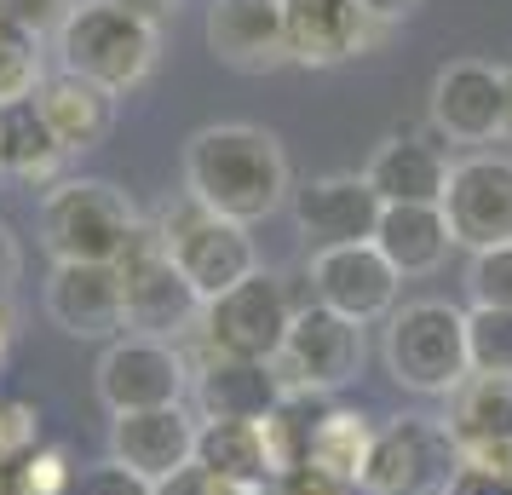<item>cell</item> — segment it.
Listing matches in <instances>:
<instances>
[{"label":"cell","instance_id":"1","mask_svg":"<svg viewBox=\"0 0 512 495\" xmlns=\"http://www.w3.org/2000/svg\"><path fill=\"white\" fill-rule=\"evenodd\" d=\"M185 196L254 231L294 196L288 150L259 121H208L185 139Z\"/></svg>","mask_w":512,"mask_h":495},{"label":"cell","instance_id":"2","mask_svg":"<svg viewBox=\"0 0 512 495\" xmlns=\"http://www.w3.org/2000/svg\"><path fill=\"white\" fill-rule=\"evenodd\" d=\"M35 231L52 265H116L144 225L127 190H116L110 179H58L41 196Z\"/></svg>","mask_w":512,"mask_h":495},{"label":"cell","instance_id":"3","mask_svg":"<svg viewBox=\"0 0 512 495\" xmlns=\"http://www.w3.org/2000/svg\"><path fill=\"white\" fill-rule=\"evenodd\" d=\"M58 52V70L93 81L104 93L127 98L133 87H144L156 75L162 58V29H150L144 18L121 12L116 0H75L64 35L52 41Z\"/></svg>","mask_w":512,"mask_h":495},{"label":"cell","instance_id":"4","mask_svg":"<svg viewBox=\"0 0 512 495\" xmlns=\"http://www.w3.org/2000/svg\"><path fill=\"white\" fill-rule=\"evenodd\" d=\"M380 363H386V375L403 392H415V398H449L472 375V357H466V311L449 306V300H403L386 317Z\"/></svg>","mask_w":512,"mask_h":495},{"label":"cell","instance_id":"5","mask_svg":"<svg viewBox=\"0 0 512 495\" xmlns=\"http://www.w3.org/2000/svg\"><path fill=\"white\" fill-rule=\"evenodd\" d=\"M294 288L282 271L259 265L254 277L225 288L219 300L202 306V323L190 329L196 357H248V363H277L282 340L294 329Z\"/></svg>","mask_w":512,"mask_h":495},{"label":"cell","instance_id":"6","mask_svg":"<svg viewBox=\"0 0 512 495\" xmlns=\"http://www.w3.org/2000/svg\"><path fill=\"white\" fill-rule=\"evenodd\" d=\"M156 236H162L167 260L185 271V283L196 288V300H202V306L219 300L225 288H236L242 277H254V271H259L254 231H248V225H236V219L208 213L202 202H190V196L167 202Z\"/></svg>","mask_w":512,"mask_h":495},{"label":"cell","instance_id":"7","mask_svg":"<svg viewBox=\"0 0 512 495\" xmlns=\"http://www.w3.org/2000/svg\"><path fill=\"white\" fill-rule=\"evenodd\" d=\"M363 357H369V340H363V323H351L328 306H300L294 311V329L277 352V375L288 398H317V392H340L363 375Z\"/></svg>","mask_w":512,"mask_h":495},{"label":"cell","instance_id":"8","mask_svg":"<svg viewBox=\"0 0 512 495\" xmlns=\"http://www.w3.org/2000/svg\"><path fill=\"white\" fill-rule=\"evenodd\" d=\"M116 271H121V300H127V329L133 334L179 346V334H190L202 323V300L185 283V271L167 260L156 231L133 236V248L116 260Z\"/></svg>","mask_w":512,"mask_h":495},{"label":"cell","instance_id":"9","mask_svg":"<svg viewBox=\"0 0 512 495\" xmlns=\"http://www.w3.org/2000/svg\"><path fill=\"white\" fill-rule=\"evenodd\" d=\"M98 403L110 415H139V409H173L185 403L190 386V357L173 340H150V334H121L104 346L93 369Z\"/></svg>","mask_w":512,"mask_h":495},{"label":"cell","instance_id":"10","mask_svg":"<svg viewBox=\"0 0 512 495\" xmlns=\"http://www.w3.org/2000/svg\"><path fill=\"white\" fill-rule=\"evenodd\" d=\"M455 478V438L449 426H432L420 415H397L392 426L374 432L369 467H363V495H443Z\"/></svg>","mask_w":512,"mask_h":495},{"label":"cell","instance_id":"11","mask_svg":"<svg viewBox=\"0 0 512 495\" xmlns=\"http://www.w3.org/2000/svg\"><path fill=\"white\" fill-rule=\"evenodd\" d=\"M443 219H449L455 248H466V254L507 248L512 242V156H501V150L461 156L449 167Z\"/></svg>","mask_w":512,"mask_h":495},{"label":"cell","instance_id":"12","mask_svg":"<svg viewBox=\"0 0 512 495\" xmlns=\"http://www.w3.org/2000/svg\"><path fill=\"white\" fill-rule=\"evenodd\" d=\"M305 283H311V300L328 311H340L351 323H386L397 311V294H403V277L392 271V260L374 248V242H351V248H323L305 260Z\"/></svg>","mask_w":512,"mask_h":495},{"label":"cell","instance_id":"13","mask_svg":"<svg viewBox=\"0 0 512 495\" xmlns=\"http://www.w3.org/2000/svg\"><path fill=\"white\" fill-rule=\"evenodd\" d=\"M288 208H294V225H300L305 248L323 254V248L374 242L386 202L374 196V185L363 179V173H317V179L294 185Z\"/></svg>","mask_w":512,"mask_h":495},{"label":"cell","instance_id":"14","mask_svg":"<svg viewBox=\"0 0 512 495\" xmlns=\"http://www.w3.org/2000/svg\"><path fill=\"white\" fill-rule=\"evenodd\" d=\"M282 24H288V58L300 70H340L392 35L357 0H282Z\"/></svg>","mask_w":512,"mask_h":495},{"label":"cell","instance_id":"15","mask_svg":"<svg viewBox=\"0 0 512 495\" xmlns=\"http://www.w3.org/2000/svg\"><path fill=\"white\" fill-rule=\"evenodd\" d=\"M208 52L236 75H277L288 70V24L282 0H213L202 24Z\"/></svg>","mask_w":512,"mask_h":495},{"label":"cell","instance_id":"16","mask_svg":"<svg viewBox=\"0 0 512 495\" xmlns=\"http://www.w3.org/2000/svg\"><path fill=\"white\" fill-rule=\"evenodd\" d=\"M426 116L449 144H495L501 139V64L455 58L432 75Z\"/></svg>","mask_w":512,"mask_h":495},{"label":"cell","instance_id":"17","mask_svg":"<svg viewBox=\"0 0 512 495\" xmlns=\"http://www.w3.org/2000/svg\"><path fill=\"white\" fill-rule=\"evenodd\" d=\"M196 432H202V421H190L185 403L110 415V461L150 478V484H167L173 472L196 467Z\"/></svg>","mask_w":512,"mask_h":495},{"label":"cell","instance_id":"18","mask_svg":"<svg viewBox=\"0 0 512 495\" xmlns=\"http://www.w3.org/2000/svg\"><path fill=\"white\" fill-rule=\"evenodd\" d=\"M41 300H47V317L70 340H121V329H127L116 265H52Z\"/></svg>","mask_w":512,"mask_h":495},{"label":"cell","instance_id":"19","mask_svg":"<svg viewBox=\"0 0 512 495\" xmlns=\"http://www.w3.org/2000/svg\"><path fill=\"white\" fill-rule=\"evenodd\" d=\"M196 409L202 421H271L288 392H282L277 363H248V357H196Z\"/></svg>","mask_w":512,"mask_h":495},{"label":"cell","instance_id":"20","mask_svg":"<svg viewBox=\"0 0 512 495\" xmlns=\"http://www.w3.org/2000/svg\"><path fill=\"white\" fill-rule=\"evenodd\" d=\"M449 156L420 133H386L374 144L363 179L374 185V196L386 208H443V190H449Z\"/></svg>","mask_w":512,"mask_h":495},{"label":"cell","instance_id":"21","mask_svg":"<svg viewBox=\"0 0 512 495\" xmlns=\"http://www.w3.org/2000/svg\"><path fill=\"white\" fill-rule=\"evenodd\" d=\"M35 110L70 156H87L116 133V93H104V87H93L70 70L47 75V87L35 93Z\"/></svg>","mask_w":512,"mask_h":495},{"label":"cell","instance_id":"22","mask_svg":"<svg viewBox=\"0 0 512 495\" xmlns=\"http://www.w3.org/2000/svg\"><path fill=\"white\" fill-rule=\"evenodd\" d=\"M374 248L392 260L397 277H432V271H443L455 236H449L443 208H386L380 231H374Z\"/></svg>","mask_w":512,"mask_h":495},{"label":"cell","instance_id":"23","mask_svg":"<svg viewBox=\"0 0 512 495\" xmlns=\"http://www.w3.org/2000/svg\"><path fill=\"white\" fill-rule=\"evenodd\" d=\"M64 162L70 150L52 139V127L41 121L35 104H18V110H0V173L24 179V185H58L64 179Z\"/></svg>","mask_w":512,"mask_h":495},{"label":"cell","instance_id":"24","mask_svg":"<svg viewBox=\"0 0 512 495\" xmlns=\"http://www.w3.org/2000/svg\"><path fill=\"white\" fill-rule=\"evenodd\" d=\"M369 449H374L369 415H357V409H328V415H317V426H311L305 467L357 490V484H363V467H369Z\"/></svg>","mask_w":512,"mask_h":495},{"label":"cell","instance_id":"25","mask_svg":"<svg viewBox=\"0 0 512 495\" xmlns=\"http://www.w3.org/2000/svg\"><path fill=\"white\" fill-rule=\"evenodd\" d=\"M196 467L236 478V484H265L271 490V455L259 421H202L196 432Z\"/></svg>","mask_w":512,"mask_h":495},{"label":"cell","instance_id":"26","mask_svg":"<svg viewBox=\"0 0 512 495\" xmlns=\"http://www.w3.org/2000/svg\"><path fill=\"white\" fill-rule=\"evenodd\" d=\"M489 432H512V380L501 375H466L449 392V438H489Z\"/></svg>","mask_w":512,"mask_h":495},{"label":"cell","instance_id":"27","mask_svg":"<svg viewBox=\"0 0 512 495\" xmlns=\"http://www.w3.org/2000/svg\"><path fill=\"white\" fill-rule=\"evenodd\" d=\"M47 87V52L35 35L0 24V110L35 104V93Z\"/></svg>","mask_w":512,"mask_h":495},{"label":"cell","instance_id":"28","mask_svg":"<svg viewBox=\"0 0 512 495\" xmlns=\"http://www.w3.org/2000/svg\"><path fill=\"white\" fill-rule=\"evenodd\" d=\"M466 357H472V375L512 380V311H466Z\"/></svg>","mask_w":512,"mask_h":495},{"label":"cell","instance_id":"29","mask_svg":"<svg viewBox=\"0 0 512 495\" xmlns=\"http://www.w3.org/2000/svg\"><path fill=\"white\" fill-rule=\"evenodd\" d=\"M0 484H6V495H75V467L70 455L52 444V449H29L24 461H12V467L0 472Z\"/></svg>","mask_w":512,"mask_h":495},{"label":"cell","instance_id":"30","mask_svg":"<svg viewBox=\"0 0 512 495\" xmlns=\"http://www.w3.org/2000/svg\"><path fill=\"white\" fill-rule=\"evenodd\" d=\"M466 294H472V306L512 311V242L507 248L472 254V265H466Z\"/></svg>","mask_w":512,"mask_h":495},{"label":"cell","instance_id":"31","mask_svg":"<svg viewBox=\"0 0 512 495\" xmlns=\"http://www.w3.org/2000/svg\"><path fill=\"white\" fill-rule=\"evenodd\" d=\"M455 467L472 472V478H489L512 490V432H489V438H461L455 444Z\"/></svg>","mask_w":512,"mask_h":495},{"label":"cell","instance_id":"32","mask_svg":"<svg viewBox=\"0 0 512 495\" xmlns=\"http://www.w3.org/2000/svg\"><path fill=\"white\" fill-rule=\"evenodd\" d=\"M0 12H6V24L12 29H24V35H35V41L47 47V41L64 35L75 0H0Z\"/></svg>","mask_w":512,"mask_h":495},{"label":"cell","instance_id":"33","mask_svg":"<svg viewBox=\"0 0 512 495\" xmlns=\"http://www.w3.org/2000/svg\"><path fill=\"white\" fill-rule=\"evenodd\" d=\"M156 495H265V484H236V478H219L208 467H185L167 484H156Z\"/></svg>","mask_w":512,"mask_h":495},{"label":"cell","instance_id":"34","mask_svg":"<svg viewBox=\"0 0 512 495\" xmlns=\"http://www.w3.org/2000/svg\"><path fill=\"white\" fill-rule=\"evenodd\" d=\"M75 495H156V484H150V478H139V472L116 467V461H104V467L81 472Z\"/></svg>","mask_w":512,"mask_h":495},{"label":"cell","instance_id":"35","mask_svg":"<svg viewBox=\"0 0 512 495\" xmlns=\"http://www.w3.org/2000/svg\"><path fill=\"white\" fill-rule=\"evenodd\" d=\"M271 495H357V490L351 484H334V478H323V472H311V467H294L288 478L271 484Z\"/></svg>","mask_w":512,"mask_h":495},{"label":"cell","instance_id":"36","mask_svg":"<svg viewBox=\"0 0 512 495\" xmlns=\"http://www.w3.org/2000/svg\"><path fill=\"white\" fill-rule=\"evenodd\" d=\"M18 277H24V242H18V231L0 219V300H12Z\"/></svg>","mask_w":512,"mask_h":495},{"label":"cell","instance_id":"37","mask_svg":"<svg viewBox=\"0 0 512 495\" xmlns=\"http://www.w3.org/2000/svg\"><path fill=\"white\" fill-rule=\"evenodd\" d=\"M357 6L369 12L374 24L397 29V24H403V18H415V6H420V0H357Z\"/></svg>","mask_w":512,"mask_h":495},{"label":"cell","instance_id":"38","mask_svg":"<svg viewBox=\"0 0 512 495\" xmlns=\"http://www.w3.org/2000/svg\"><path fill=\"white\" fill-rule=\"evenodd\" d=\"M121 12H133V18H144L150 29H162L173 12H179V0H116Z\"/></svg>","mask_w":512,"mask_h":495},{"label":"cell","instance_id":"39","mask_svg":"<svg viewBox=\"0 0 512 495\" xmlns=\"http://www.w3.org/2000/svg\"><path fill=\"white\" fill-rule=\"evenodd\" d=\"M501 139H512V64L501 70Z\"/></svg>","mask_w":512,"mask_h":495},{"label":"cell","instance_id":"40","mask_svg":"<svg viewBox=\"0 0 512 495\" xmlns=\"http://www.w3.org/2000/svg\"><path fill=\"white\" fill-rule=\"evenodd\" d=\"M12 329H18V311H12V300H0V357L12 346Z\"/></svg>","mask_w":512,"mask_h":495},{"label":"cell","instance_id":"41","mask_svg":"<svg viewBox=\"0 0 512 495\" xmlns=\"http://www.w3.org/2000/svg\"><path fill=\"white\" fill-rule=\"evenodd\" d=\"M0 24H6V12H0Z\"/></svg>","mask_w":512,"mask_h":495}]
</instances>
